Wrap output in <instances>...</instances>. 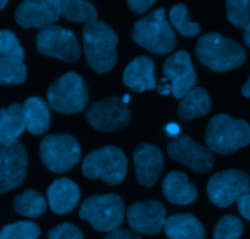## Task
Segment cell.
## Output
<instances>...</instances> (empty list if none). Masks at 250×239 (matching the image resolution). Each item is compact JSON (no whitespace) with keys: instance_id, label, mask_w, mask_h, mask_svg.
<instances>
[{"instance_id":"1","label":"cell","mask_w":250,"mask_h":239,"mask_svg":"<svg viewBox=\"0 0 250 239\" xmlns=\"http://www.w3.org/2000/svg\"><path fill=\"white\" fill-rule=\"evenodd\" d=\"M86 63L97 74H105L117 63L118 36L108 23L96 20L83 30Z\"/></svg>"},{"instance_id":"2","label":"cell","mask_w":250,"mask_h":239,"mask_svg":"<svg viewBox=\"0 0 250 239\" xmlns=\"http://www.w3.org/2000/svg\"><path fill=\"white\" fill-rule=\"evenodd\" d=\"M195 54L199 62L216 72H225L242 66L245 49L235 41L220 33H205L198 41Z\"/></svg>"},{"instance_id":"3","label":"cell","mask_w":250,"mask_h":239,"mask_svg":"<svg viewBox=\"0 0 250 239\" xmlns=\"http://www.w3.org/2000/svg\"><path fill=\"white\" fill-rule=\"evenodd\" d=\"M205 142L216 153L233 154L250 144V125L228 114H217L208 122Z\"/></svg>"},{"instance_id":"4","label":"cell","mask_w":250,"mask_h":239,"mask_svg":"<svg viewBox=\"0 0 250 239\" xmlns=\"http://www.w3.org/2000/svg\"><path fill=\"white\" fill-rule=\"evenodd\" d=\"M133 40L140 47L161 55L170 53L177 44V36L162 8L141 18L135 23Z\"/></svg>"},{"instance_id":"5","label":"cell","mask_w":250,"mask_h":239,"mask_svg":"<svg viewBox=\"0 0 250 239\" xmlns=\"http://www.w3.org/2000/svg\"><path fill=\"white\" fill-rule=\"evenodd\" d=\"M81 171L88 179H101L117 185L123 182L128 172V158L118 146H103L85 157Z\"/></svg>"},{"instance_id":"6","label":"cell","mask_w":250,"mask_h":239,"mask_svg":"<svg viewBox=\"0 0 250 239\" xmlns=\"http://www.w3.org/2000/svg\"><path fill=\"white\" fill-rule=\"evenodd\" d=\"M79 216L88 221L98 232L120 228L125 216V204L117 194H95L83 200Z\"/></svg>"},{"instance_id":"7","label":"cell","mask_w":250,"mask_h":239,"mask_svg":"<svg viewBox=\"0 0 250 239\" xmlns=\"http://www.w3.org/2000/svg\"><path fill=\"white\" fill-rule=\"evenodd\" d=\"M48 105L62 114L81 112L88 103V88L85 80L76 72H66L49 86Z\"/></svg>"},{"instance_id":"8","label":"cell","mask_w":250,"mask_h":239,"mask_svg":"<svg viewBox=\"0 0 250 239\" xmlns=\"http://www.w3.org/2000/svg\"><path fill=\"white\" fill-rule=\"evenodd\" d=\"M40 158L52 172L64 173L80 161V145L71 135H48L40 144Z\"/></svg>"},{"instance_id":"9","label":"cell","mask_w":250,"mask_h":239,"mask_svg":"<svg viewBox=\"0 0 250 239\" xmlns=\"http://www.w3.org/2000/svg\"><path fill=\"white\" fill-rule=\"evenodd\" d=\"M206 189L211 202L218 207H228L250 193V177L240 170L223 171L208 180Z\"/></svg>"},{"instance_id":"10","label":"cell","mask_w":250,"mask_h":239,"mask_svg":"<svg viewBox=\"0 0 250 239\" xmlns=\"http://www.w3.org/2000/svg\"><path fill=\"white\" fill-rule=\"evenodd\" d=\"M36 47L42 55L74 63L80 58L81 48L73 31L62 26H50L36 37Z\"/></svg>"},{"instance_id":"11","label":"cell","mask_w":250,"mask_h":239,"mask_svg":"<svg viewBox=\"0 0 250 239\" xmlns=\"http://www.w3.org/2000/svg\"><path fill=\"white\" fill-rule=\"evenodd\" d=\"M86 119L98 131L113 132L124 129L131 122V112L122 98L109 97L88 106Z\"/></svg>"},{"instance_id":"12","label":"cell","mask_w":250,"mask_h":239,"mask_svg":"<svg viewBox=\"0 0 250 239\" xmlns=\"http://www.w3.org/2000/svg\"><path fill=\"white\" fill-rule=\"evenodd\" d=\"M28 156L22 142L0 146V194L23 183L27 173Z\"/></svg>"},{"instance_id":"13","label":"cell","mask_w":250,"mask_h":239,"mask_svg":"<svg viewBox=\"0 0 250 239\" xmlns=\"http://www.w3.org/2000/svg\"><path fill=\"white\" fill-rule=\"evenodd\" d=\"M167 152L170 158L183 163L194 172L208 173L215 165L212 152L185 135L170 142L167 147Z\"/></svg>"},{"instance_id":"14","label":"cell","mask_w":250,"mask_h":239,"mask_svg":"<svg viewBox=\"0 0 250 239\" xmlns=\"http://www.w3.org/2000/svg\"><path fill=\"white\" fill-rule=\"evenodd\" d=\"M62 16L60 0H27L15 11L16 22L23 28H44L54 26Z\"/></svg>"},{"instance_id":"15","label":"cell","mask_w":250,"mask_h":239,"mask_svg":"<svg viewBox=\"0 0 250 239\" xmlns=\"http://www.w3.org/2000/svg\"><path fill=\"white\" fill-rule=\"evenodd\" d=\"M163 74L172 85V93L175 98H183L195 88L198 76L191 63L190 54L179 50L168 57L163 64Z\"/></svg>"},{"instance_id":"16","label":"cell","mask_w":250,"mask_h":239,"mask_svg":"<svg viewBox=\"0 0 250 239\" xmlns=\"http://www.w3.org/2000/svg\"><path fill=\"white\" fill-rule=\"evenodd\" d=\"M166 209L158 200L138 201L126 212L128 223L135 233L155 236L163 229L166 223Z\"/></svg>"},{"instance_id":"17","label":"cell","mask_w":250,"mask_h":239,"mask_svg":"<svg viewBox=\"0 0 250 239\" xmlns=\"http://www.w3.org/2000/svg\"><path fill=\"white\" fill-rule=\"evenodd\" d=\"M136 179L139 184L152 187L157 182L163 167V154L157 146L144 142L134 151Z\"/></svg>"},{"instance_id":"18","label":"cell","mask_w":250,"mask_h":239,"mask_svg":"<svg viewBox=\"0 0 250 239\" xmlns=\"http://www.w3.org/2000/svg\"><path fill=\"white\" fill-rule=\"evenodd\" d=\"M123 83L134 92L156 88L155 63L151 58L140 55L131 60L123 74Z\"/></svg>"},{"instance_id":"19","label":"cell","mask_w":250,"mask_h":239,"mask_svg":"<svg viewBox=\"0 0 250 239\" xmlns=\"http://www.w3.org/2000/svg\"><path fill=\"white\" fill-rule=\"evenodd\" d=\"M48 204L54 214L64 215L73 211L80 200L78 184L69 178L54 180L48 188Z\"/></svg>"},{"instance_id":"20","label":"cell","mask_w":250,"mask_h":239,"mask_svg":"<svg viewBox=\"0 0 250 239\" xmlns=\"http://www.w3.org/2000/svg\"><path fill=\"white\" fill-rule=\"evenodd\" d=\"M166 199L172 204L189 205L198 199L199 190L189 182V178L179 171H173L166 175L162 183Z\"/></svg>"},{"instance_id":"21","label":"cell","mask_w":250,"mask_h":239,"mask_svg":"<svg viewBox=\"0 0 250 239\" xmlns=\"http://www.w3.org/2000/svg\"><path fill=\"white\" fill-rule=\"evenodd\" d=\"M166 236L169 239H204L205 228L191 214H174L166 219Z\"/></svg>"},{"instance_id":"22","label":"cell","mask_w":250,"mask_h":239,"mask_svg":"<svg viewBox=\"0 0 250 239\" xmlns=\"http://www.w3.org/2000/svg\"><path fill=\"white\" fill-rule=\"evenodd\" d=\"M26 130L22 106L13 103L8 108L0 109V146H8L19 141Z\"/></svg>"},{"instance_id":"23","label":"cell","mask_w":250,"mask_h":239,"mask_svg":"<svg viewBox=\"0 0 250 239\" xmlns=\"http://www.w3.org/2000/svg\"><path fill=\"white\" fill-rule=\"evenodd\" d=\"M26 129L32 135H42L49 129L50 114L47 102L41 97H30L22 106Z\"/></svg>"},{"instance_id":"24","label":"cell","mask_w":250,"mask_h":239,"mask_svg":"<svg viewBox=\"0 0 250 239\" xmlns=\"http://www.w3.org/2000/svg\"><path fill=\"white\" fill-rule=\"evenodd\" d=\"M211 107L212 102L208 91L203 87H195L183 97L182 102L178 106V115L183 120H191L208 114Z\"/></svg>"},{"instance_id":"25","label":"cell","mask_w":250,"mask_h":239,"mask_svg":"<svg viewBox=\"0 0 250 239\" xmlns=\"http://www.w3.org/2000/svg\"><path fill=\"white\" fill-rule=\"evenodd\" d=\"M14 207L19 215L30 218H38L47 210V201L42 194L32 189H27L19 194L14 200Z\"/></svg>"},{"instance_id":"26","label":"cell","mask_w":250,"mask_h":239,"mask_svg":"<svg viewBox=\"0 0 250 239\" xmlns=\"http://www.w3.org/2000/svg\"><path fill=\"white\" fill-rule=\"evenodd\" d=\"M62 8V16L70 21L76 22H93L97 20V9L88 1L83 0H62L60 1Z\"/></svg>"},{"instance_id":"27","label":"cell","mask_w":250,"mask_h":239,"mask_svg":"<svg viewBox=\"0 0 250 239\" xmlns=\"http://www.w3.org/2000/svg\"><path fill=\"white\" fill-rule=\"evenodd\" d=\"M27 76L25 63L21 60L0 57V85L22 84Z\"/></svg>"},{"instance_id":"28","label":"cell","mask_w":250,"mask_h":239,"mask_svg":"<svg viewBox=\"0 0 250 239\" xmlns=\"http://www.w3.org/2000/svg\"><path fill=\"white\" fill-rule=\"evenodd\" d=\"M169 20L173 27L184 37H193L200 33L199 23L191 22L190 15L184 4H177L169 11Z\"/></svg>"},{"instance_id":"29","label":"cell","mask_w":250,"mask_h":239,"mask_svg":"<svg viewBox=\"0 0 250 239\" xmlns=\"http://www.w3.org/2000/svg\"><path fill=\"white\" fill-rule=\"evenodd\" d=\"M226 14L233 26L245 30L250 25V0H228Z\"/></svg>"},{"instance_id":"30","label":"cell","mask_w":250,"mask_h":239,"mask_svg":"<svg viewBox=\"0 0 250 239\" xmlns=\"http://www.w3.org/2000/svg\"><path fill=\"white\" fill-rule=\"evenodd\" d=\"M41 228L37 223L28 221L8 224L0 231V239H37Z\"/></svg>"},{"instance_id":"31","label":"cell","mask_w":250,"mask_h":239,"mask_svg":"<svg viewBox=\"0 0 250 239\" xmlns=\"http://www.w3.org/2000/svg\"><path fill=\"white\" fill-rule=\"evenodd\" d=\"M243 233V223L234 215L221 217L213 228V239H238Z\"/></svg>"},{"instance_id":"32","label":"cell","mask_w":250,"mask_h":239,"mask_svg":"<svg viewBox=\"0 0 250 239\" xmlns=\"http://www.w3.org/2000/svg\"><path fill=\"white\" fill-rule=\"evenodd\" d=\"M0 57L21 62L25 59V50L20 45L15 33L9 30H0Z\"/></svg>"},{"instance_id":"33","label":"cell","mask_w":250,"mask_h":239,"mask_svg":"<svg viewBox=\"0 0 250 239\" xmlns=\"http://www.w3.org/2000/svg\"><path fill=\"white\" fill-rule=\"evenodd\" d=\"M48 239H83V234L74 224L62 223L48 232Z\"/></svg>"},{"instance_id":"34","label":"cell","mask_w":250,"mask_h":239,"mask_svg":"<svg viewBox=\"0 0 250 239\" xmlns=\"http://www.w3.org/2000/svg\"><path fill=\"white\" fill-rule=\"evenodd\" d=\"M155 4L153 0H130L128 5L134 14H144Z\"/></svg>"},{"instance_id":"35","label":"cell","mask_w":250,"mask_h":239,"mask_svg":"<svg viewBox=\"0 0 250 239\" xmlns=\"http://www.w3.org/2000/svg\"><path fill=\"white\" fill-rule=\"evenodd\" d=\"M104 239H141V238L138 233H135V232L129 231V229L118 228L115 229V231L109 232V233L105 236Z\"/></svg>"},{"instance_id":"36","label":"cell","mask_w":250,"mask_h":239,"mask_svg":"<svg viewBox=\"0 0 250 239\" xmlns=\"http://www.w3.org/2000/svg\"><path fill=\"white\" fill-rule=\"evenodd\" d=\"M237 202L238 210H239V212L242 214V216L250 222V193L243 195Z\"/></svg>"},{"instance_id":"37","label":"cell","mask_w":250,"mask_h":239,"mask_svg":"<svg viewBox=\"0 0 250 239\" xmlns=\"http://www.w3.org/2000/svg\"><path fill=\"white\" fill-rule=\"evenodd\" d=\"M156 88H157L158 93L162 96H167L169 93H172V85H170V81L167 77H163L161 80V83L158 85H156Z\"/></svg>"},{"instance_id":"38","label":"cell","mask_w":250,"mask_h":239,"mask_svg":"<svg viewBox=\"0 0 250 239\" xmlns=\"http://www.w3.org/2000/svg\"><path fill=\"white\" fill-rule=\"evenodd\" d=\"M165 131L167 132L168 136H173V137H177L180 132V128L177 123H169V124L166 125L165 128Z\"/></svg>"},{"instance_id":"39","label":"cell","mask_w":250,"mask_h":239,"mask_svg":"<svg viewBox=\"0 0 250 239\" xmlns=\"http://www.w3.org/2000/svg\"><path fill=\"white\" fill-rule=\"evenodd\" d=\"M242 93H243V96H244V97L250 98V76H249V79H248L247 83L243 85Z\"/></svg>"},{"instance_id":"40","label":"cell","mask_w":250,"mask_h":239,"mask_svg":"<svg viewBox=\"0 0 250 239\" xmlns=\"http://www.w3.org/2000/svg\"><path fill=\"white\" fill-rule=\"evenodd\" d=\"M244 42L250 48V25L244 30Z\"/></svg>"},{"instance_id":"41","label":"cell","mask_w":250,"mask_h":239,"mask_svg":"<svg viewBox=\"0 0 250 239\" xmlns=\"http://www.w3.org/2000/svg\"><path fill=\"white\" fill-rule=\"evenodd\" d=\"M122 102L124 103V105H128L129 102H130V96L129 95H124L122 97Z\"/></svg>"},{"instance_id":"42","label":"cell","mask_w":250,"mask_h":239,"mask_svg":"<svg viewBox=\"0 0 250 239\" xmlns=\"http://www.w3.org/2000/svg\"><path fill=\"white\" fill-rule=\"evenodd\" d=\"M6 5H8V1H6V0H0V10H3Z\"/></svg>"}]
</instances>
